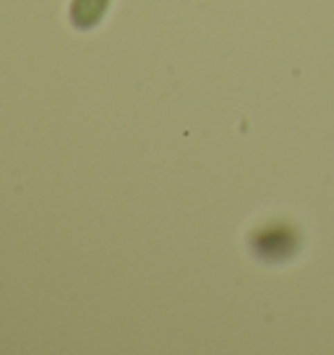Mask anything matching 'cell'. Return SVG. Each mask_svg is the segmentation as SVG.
Listing matches in <instances>:
<instances>
[{
	"label": "cell",
	"mask_w": 334,
	"mask_h": 355,
	"mask_svg": "<svg viewBox=\"0 0 334 355\" xmlns=\"http://www.w3.org/2000/svg\"><path fill=\"white\" fill-rule=\"evenodd\" d=\"M107 3L110 0H73V6H71V21L76 24L78 29H91L105 16Z\"/></svg>",
	"instance_id": "obj_2"
},
{
	"label": "cell",
	"mask_w": 334,
	"mask_h": 355,
	"mask_svg": "<svg viewBox=\"0 0 334 355\" xmlns=\"http://www.w3.org/2000/svg\"><path fill=\"white\" fill-rule=\"evenodd\" d=\"M254 245L261 256L269 259H279V256H288L295 248V233H290L288 227L282 225H269L261 233H256Z\"/></svg>",
	"instance_id": "obj_1"
}]
</instances>
